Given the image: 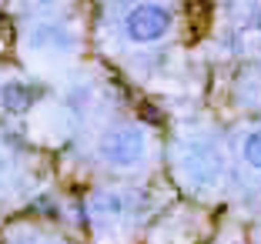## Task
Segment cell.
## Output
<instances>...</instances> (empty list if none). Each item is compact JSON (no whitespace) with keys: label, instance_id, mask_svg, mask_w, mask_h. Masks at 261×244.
<instances>
[{"label":"cell","instance_id":"obj_1","mask_svg":"<svg viewBox=\"0 0 261 244\" xmlns=\"http://www.w3.org/2000/svg\"><path fill=\"white\" fill-rule=\"evenodd\" d=\"M181 181L198 194H215L221 191L224 174H228V157L215 138H185L174 151Z\"/></svg>","mask_w":261,"mask_h":244},{"label":"cell","instance_id":"obj_2","mask_svg":"<svg viewBox=\"0 0 261 244\" xmlns=\"http://www.w3.org/2000/svg\"><path fill=\"white\" fill-rule=\"evenodd\" d=\"M97 157L114 171H134L147 160V134L138 124H114L97 138Z\"/></svg>","mask_w":261,"mask_h":244},{"label":"cell","instance_id":"obj_3","mask_svg":"<svg viewBox=\"0 0 261 244\" xmlns=\"http://www.w3.org/2000/svg\"><path fill=\"white\" fill-rule=\"evenodd\" d=\"M171 27H174V14L164 4H158V0H141L121 17L124 40L138 44V47H151L158 40H164L171 34Z\"/></svg>","mask_w":261,"mask_h":244},{"label":"cell","instance_id":"obj_4","mask_svg":"<svg viewBox=\"0 0 261 244\" xmlns=\"http://www.w3.org/2000/svg\"><path fill=\"white\" fill-rule=\"evenodd\" d=\"M87 207H91L94 221H104V224L127 221L134 214V191H97Z\"/></svg>","mask_w":261,"mask_h":244},{"label":"cell","instance_id":"obj_5","mask_svg":"<svg viewBox=\"0 0 261 244\" xmlns=\"http://www.w3.org/2000/svg\"><path fill=\"white\" fill-rule=\"evenodd\" d=\"M27 44L40 53H67V50H74V34L57 20H40L31 27Z\"/></svg>","mask_w":261,"mask_h":244},{"label":"cell","instance_id":"obj_6","mask_svg":"<svg viewBox=\"0 0 261 244\" xmlns=\"http://www.w3.org/2000/svg\"><path fill=\"white\" fill-rule=\"evenodd\" d=\"M31 100H34V94H31V87H23V84H7L0 91V104L10 114H23L31 107Z\"/></svg>","mask_w":261,"mask_h":244},{"label":"cell","instance_id":"obj_7","mask_svg":"<svg viewBox=\"0 0 261 244\" xmlns=\"http://www.w3.org/2000/svg\"><path fill=\"white\" fill-rule=\"evenodd\" d=\"M241 157L254 174H261V127H251L241 138Z\"/></svg>","mask_w":261,"mask_h":244},{"label":"cell","instance_id":"obj_8","mask_svg":"<svg viewBox=\"0 0 261 244\" xmlns=\"http://www.w3.org/2000/svg\"><path fill=\"white\" fill-rule=\"evenodd\" d=\"M31 4H37V7H50V4H57V0H31Z\"/></svg>","mask_w":261,"mask_h":244}]
</instances>
